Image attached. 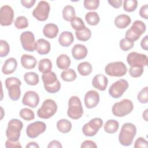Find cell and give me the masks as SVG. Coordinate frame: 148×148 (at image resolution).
Listing matches in <instances>:
<instances>
[{"mask_svg":"<svg viewBox=\"0 0 148 148\" xmlns=\"http://www.w3.org/2000/svg\"><path fill=\"white\" fill-rule=\"evenodd\" d=\"M136 134V128L134 124L131 123L124 124L121 127L119 135V142L125 146L131 145Z\"/></svg>","mask_w":148,"mask_h":148,"instance_id":"obj_1","label":"cell"},{"mask_svg":"<svg viewBox=\"0 0 148 148\" xmlns=\"http://www.w3.org/2000/svg\"><path fill=\"white\" fill-rule=\"evenodd\" d=\"M44 87L46 91L51 94L58 92L61 88V84L58 80L56 73L54 72L43 73L42 76Z\"/></svg>","mask_w":148,"mask_h":148,"instance_id":"obj_2","label":"cell"},{"mask_svg":"<svg viewBox=\"0 0 148 148\" xmlns=\"http://www.w3.org/2000/svg\"><path fill=\"white\" fill-rule=\"evenodd\" d=\"M23 127V124L20 120L16 119L10 120L6 130V135L8 139L13 142L18 141Z\"/></svg>","mask_w":148,"mask_h":148,"instance_id":"obj_3","label":"cell"},{"mask_svg":"<svg viewBox=\"0 0 148 148\" xmlns=\"http://www.w3.org/2000/svg\"><path fill=\"white\" fill-rule=\"evenodd\" d=\"M83 114V109L80 99L77 96L71 97L68 102L67 114L69 117L77 120L80 118Z\"/></svg>","mask_w":148,"mask_h":148,"instance_id":"obj_4","label":"cell"},{"mask_svg":"<svg viewBox=\"0 0 148 148\" xmlns=\"http://www.w3.org/2000/svg\"><path fill=\"white\" fill-rule=\"evenodd\" d=\"M21 82L16 77H8L5 80V86L8 90L9 98L13 101L18 100L21 95L20 86Z\"/></svg>","mask_w":148,"mask_h":148,"instance_id":"obj_5","label":"cell"},{"mask_svg":"<svg viewBox=\"0 0 148 148\" xmlns=\"http://www.w3.org/2000/svg\"><path fill=\"white\" fill-rule=\"evenodd\" d=\"M134 109L132 102L128 99H124L115 103L112 108L113 115L116 117H124L130 114Z\"/></svg>","mask_w":148,"mask_h":148,"instance_id":"obj_6","label":"cell"},{"mask_svg":"<svg viewBox=\"0 0 148 148\" xmlns=\"http://www.w3.org/2000/svg\"><path fill=\"white\" fill-rule=\"evenodd\" d=\"M57 105L56 102L51 99L44 101L41 107L37 111V115L39 118L47 119L52 117L57 112Z\"/></svg>","mask_w":148,"mask_h":148,"instance_id":"obj_7","label":"cell"},{"mask_svg":"<svg viewBox=\"0 0 148 148\" xmlns=\"http://www.w3.org/2000/svg\"><path fill=\"white\" fill-rule=\"evenodd\" d=\"M146 29V26L143 22L140 20H136L134 22L131 28L127 31L125 38L132 42H135L145 32Z\"/></svg>","mask_w":148,"mask_h":148,"instance_id":"obj_8","label":"cell"},{"mask_svg":"<svg viewBox=\"0 0 148 148\" xmlns=\"http://www.w3.org/2000/svg\"><path fill=\"white\" fill-rule=\"evenodd\" d=\"M105 73L110 76L121 77L124 76L127 72L126 65L121 61L109 63L105 68Z\"/></svg>","mask_w":148,"mask_h":148,"instance_id":"obj_9","label":"cell"},{"mask_svg":"<svg viewBox=\"0 0 148 148\" xmlns=\"http://www.w3.org/2000/svg\"><path fill=\"white\" fill-rule=\"evenodd\" d=\"M102 125L103 121L101 118H94L83 125L82 132L86 136H93L97 134Z\"/></svg>","mask_w":148,"mask_h":148,"instance_id":"obj_10","label":"cell"},{"mask_svg":"<svg viewBox=\"0 0 148 148\" xmlns=\"http://www.w3.org/2000/svg\"><path fill=\"white\" fill-rule=\"evenodd\" d=\"M128 86V83L126 80L119 79L110 86L109 89V94L113 98H119L127 90Z\"/></svg>","mask_w":148,"mask_h":148,"instance_id":"obj_11","label":"cell"},{"mask_svg":"<svg viewBox=\"0 0 148 148\" xmlns=\"http://www.w3.org/2000/svg\"><path fill=\"white\" fill-rule=\"evenodd\" d=\"M50 5L45 1H40L36 7L32 12V15L38 20L40 21H44L46 20L49 17L50 12Z\"/></svg>","mask_w":148,"mask_h":148,"instance_id":"obj_12","label":"cell"},{"mask_svg":"<svg viewBox=\"0 0 148 148\" xmlns=\"http://www.w3.org/2000/svg\"><path fill=\"white\" fill-rule=\"evenodd\" d=\"M147 56L137 52H131L127 57V61L131 66L143 67L147 64Z\"/></svg>","mask_w":148,"mask_h":148,"instance_id":"obj_13","label":"cell"},{"mask_svg":"<svg viewBox=\"0 0 148 148\" xmlns=\"http://www.w3.org/2000/svg\"><path fill=\"white\" fill-rule=\"evenodd\" d=\"M20 42L24 50L27 51H34L35 50V36L31 31H24L20 35Z\"/></svg>","mask_w":148,"mask_h":148,"instance_id":"obj_14","label":"cell"},{"mask_svg":"<svg viewBox=\"0 0 148 148\" xmlns=\"http://www.w3.org/2000/svg\"><path fill=\"white\" fill-rule=\"evenodd\" d=\"M46 129V125L45 123L36 121L29 124L26 128L27 136L30 138H35L40 134L43 133Z\"/></svg>","mask_w":148,"mask_h":148,"instance_id":"obj_15","label":"cell"},{"mask_svg":"<svg viewBox=\"0 0 148 148\" xmlns=\"http://www.w3.org/2000/svg\"><path fill=\"white\" fill-rule=\"evenodd\" d=\"M14 18L13 9L9 5H3L0 10V23L2 26L12 24Z\"/></svg>","mask_w":148,"mask_h":148,"instance_id":"obj_16","label":"cell"},{"mask_svg":"<svg viewBox=\"0 0 148 148\" xmlns=\"http://www.w3.org/2000/svg\"><path fill=\"white\" fill-rule=\"evenodd\" d=\"M39 102V97L38 94L34 91H27L22 99L23 105L32 108H36Z\"/></svg>","mask_w":148,"mask_h":148,"instance_id":"obj_17","label":"cell"},{"mask_svg":"<svg viewBox=\"0 0 148 148\" xmlns=\"http://www.w3.org/2000/svg\"><path fill=\"white\" fill-rule=\"evenodd\" d=\"M84 101L86 108L88 109L95 108L99 102V95L95 90H90L85 94Z\"/></svg>","mask_w":148,"mask_h":148,"instance_id":"obj_18","label":"cell"},{"mask_svg":"<svg viewBox=\"0 0 148 148\" xmlns=\"http://www.w3.org/2000/svg\"><path fill=\"white\" fill-rule=\"evenodd\" d=\"M108 83V78L102 74L95 75L92 80V84L93 87L100 91H105L106 88Z\"/></svg>","mask_w":148,"mask_h":148,"instance_id":"obj_19","label":"cell"},{"mask_svg":"<svg viewBox=\"0 0 148 148\" xmlns=\"http://www.w3.org/2000/svg\"><path fill=\"white\" fill-rule=\"evenodd\" d=\"M87 49L84 45L76 44L72 49V54L73 57L77 60L84 58L87 55Z\"/></svg>","mask_w":148,"mask_h":148,"instance_id":"obj_20","label":"cell"},{"mask_svg":"<svg viewBox=\"0 0 148 148\" xmlns=\"http://www.w3.org/2000/svg\"><path fill=\"white\" fill-rule=\"evenodd\" d=\"M35 50L40 55L47 54L50 50V44L44 39H39L35 42Z\"/></svg>","mask_w":148,"mask_h":148,"instance_id":"obj_21","label":"cell"},{"mask_svg":"<svg viewBox=\"0 0 148 148\" xmlns=\"http://www.w3.org/2000/svg\"><path fill=\"white\" fill-rule=\"evenodd\" d=\"M17 62L14 58L11 57L7 59L2 68V72L5 75H9L13 73L17 68Z\"/></svg>","mask_w":148,"mask_h":148,"instance_id":"obj_22","label":"cell"},{"mask_svg":"<svg viewBox=\"0 0 148 148\" xmlns=\"http://www.w3.org/2000/svg\"><path fill=\"white\" fill-rule=\"evenodd\" d=\"M43 34L46 37L49 39H53L58 34V27L56 24L53 23L47 24L43 27Z\"/></svg>","mask_w":148,"mask_h":148,"instance_id":"obj_23","label":"cell"},{"mask_svg":"<svg viewBox=\"0 0 148 148\" xmlns=\"http://www.w3.org/2000/svg\"><path fill=\"white\" fill-rule=\"evenodd\" d=\"M74 37L71 32L64 31L59 36L58 42L63 47L69 46L73 42Z\"/></svg>","mask_w":148,"mask_h":148,"instance_id":"obj_24","label":"cell"},{"mask_svg":"<svg viewBox=\"0 0 148 148\" xmlns=\"http://www.w3.org/2000/svg\"><path fill=\"white\" fill-rule=\"evenodd\" d=\"M114 25L120 29H124L128 27L131 23L130 17L127 14H120L114 19Z\"/></svg>","mask_w":148,"mask_h":148,"instance_id":"obj_25","label":"cell"},{"mask_svg":"<svg viewBox=\"0 0 148 148\" xmlns=\"http://www.w3.org/2000/svg\"><path fill=\"white\" fill-rule=\"evenodd\" d=\"M21 63L24 68L31 69L35 67L37 64V60L32 56L23 54L21 57Z\"/></svg>","mask_w":148,"mask_h":148,"instance_id":"obj_26","label":"cell"},{"mask_svg":"<svg viewBox=\"0 0 148 148\" xmlns=\"http://www.w3.org/2000/svg\"><path fill=\"white\" fill-rule=\"evenodd\" d=\"M56 64L58 68L60 69L66 70L71 65L70 58L66 54H61L57 58Z\"/></svg>","mask_w":148,"mask_h":148,"instance_id":"obj_27","label":"cell"},{"mask_svg":"<svg viewBox=\"0 0 148 148\" xmlns=\"http://www.w3.org/2000/svg\"><path fill=\"white\" fill-rule=\"evenodd\" d=\"M119 127V122L114 119L108 120L104 124L103 128L106 132L114 134L117 131Z\"/></svg>","mask_w":148,"mask_h":148,"instance_id":"obj_28","label":"cell"},{"mask_svg":"<svg viewBox=\"0 0 148 148\" xmlns=\"http://www.w3.org/2000/svg\"><path fill=\"white\" fill-rule=\"evenodd\" d=\"M57 128L61 133L66 134L71 131L72 124L71 121L66 119H61L57 123Z\"/></svg>","mask_w":148,"mask_h":148,"instance_id":"obj_29","label":"cell"},{"mask_svg":"<svg viewBox=\"0 0 148 148\" xmlns=\"http://www.w3.org/2000/svg\"><path fill=\"white\" fill-rule=\"evenodd\" d=\"M24 79L27 84L30 86H35L39 83V76L35 72H27L24 75Z\"/></svg>","mask_w":148,"mask_h":148,"instance_id":"obj_30","label":"cell"},{"mask_svg":"<svg viewBox=\"0 0 148 148\" xmlns=\"http://www.w3.org/2000/svg\"><path fill=\"white\" fill-rule=\"evenodd\" d=\"M52 68V63L48 58L42 59L38 64V69L42 73L49 72Z\"/></svg>","mask_w":148,"mask_h":148,"instance_id":"obj_31","label":"cell"},{"mask_svg":"<svg viewBox=\"0 0 148 148\" xmlns=\"http://www.w3.org/2000/svg\"><path fill=\"white\" fill-rule=\"evenodd\" d=\"M77 69L80 75L87 76L92 72V66L88 62H83L77 65Z\"/></svg>","mask_w":148,"mask_h":148,"instance_id":"obj_32","label":"cell"},{"mask_svg":"<svg viewBox=\"0 0 148 148\" xmlns=\"http://www.w3.org/2000/svg\"><path fill=\"white\" fill-rule=\"evenodd\" d=\"M75 35L76 38L79 40L86 42L90 38L91 36V31L89 28L85 27L80 31H76Z\"/></svg>","mask_w":148,"mask_h":148,"instance_id":"obj_33","label":"cell"},{"mask_svg":"<svg viewBox=\"0 0 148 148\" xmlns=\"http://www.w3.org/2000/svg\"><path fill=\"white\" fill-rule=\"evenodd\" d=\"M62 17L65 20L71 21V20L75 17V10L74 8L71 5L65 6L62 10Z\"/></svg>","mask_w":148,"mask_h":148,"instance_id":"obj_34","label":"cell"},{"mask_svg":"<svg viewBox=\"0 0 148 148\" xmlns=\"http://www.w3.org/2000/svg\"><path fill=\"white\" fill-rule=\"evenodd\" d=\"M86 22L91 25H96L99 22L100 18L98 13L95 12H90L85 16Z\"/></svg>","mask_w":148,"mask_h":148,"instance_id":"obj_35","label":"cell"},{"mask_svg":"<svg viewBox=\"0 0 148 148\" xmlns=\"http://www.w3.org/2000/svg\"><path fill=\"white\" fill-rule=\"evenodd\" d=\"M61 77L65 82H72L76 79L77 75L73 69H67L61 72Z\"/></svg>","mask_w":148,"mask_h":148,"instance_id":"obj_36","label":"cell"},{"mask_svg":"<svg viewBox=\"0 0 148 148\" xmlns=\"http://www.w3.org/2000/svg\"><path fill=\"white\" fill-rule=\"evenodd\" d=\"M71 24L72 27L76 31H80L86 27L82 19L76 16L71 20Z\"/></svg>","mask_w":148,"mask_h":148,"instance_id":"obj_37","label":"cell"},{"mask_svg":"<svg viewBox=\"0 0 148 148\" xmlns=\"http://www.w3.org/2000/svg\"><path fill=\"white\" fill-rule=\"evenodd\" d=\"M19 115L23 119L26 121H30L35 118L34 112L31 109L26 108L22 109L20 111Z\"/></svg>","mask_w":148,"mask_h":148,"instance_id":"obj_38","label":"cell"},{"mask_svg":"<svg viewBox=\"0 0 148 148\" xmlns=\"http://www.w3.org/2000/svg\"><path fill=\"white\" fill-rule=\"evenodd\" d=\"M138 6V1L136 0H125L123 3V9L128 12L134 11Z\"/></svg>","mask_w":148,"mask_h":148,"instance_id":"obj_39","label":"cell"},{"mask_svg":"<svg viewBox=\"0 0 148 148\" xmlns=\"http://www.w3.org/2000/svg\"><path fill=\"white\" fill-rule=\"evenodd\" d=\"M15 27L17 29H24L28 26V21L25 16H18L16 18L14 22Z\"/></svg>","mask_w":148,"mask_h":148,"instance_id":"obj_40","label":"cell"},{"mask_svg":"<svg viewBox=\"0 0 148 148\" xmlns=\"http://www.w3.org/2000/svg\"><path fill=\"white\" fill-rule=\"evenodd\" d=\"M134 45V42L127 39L126 38L122 39L119 43L120 49L123 51H128L131 49Z\"/></svg>","mask_w":148,"mask_h":148,"instance_id":"obj_41","label":"cell"},{"mask_svg":"<svg viewBox=\"0 0 148 148\" xmlns=\"http://www.w3.org/2000/svg\"><path fill=\"white\" fill-rule=\"evenodd\" d=\"M137 99L142 103H146L148 102V87H144L138 93Z\"/></svg>","mask_w":148,"mask_h":148,"instance_id":"obj_42","label":"cell"},{"mask_svg":"<svg viewBox=\"0 0 148 148\" xmlns=\"http://www.w3.org/2000/svg\"><path fill=\"white\" fill-rule=\"evenodd\" d=\"M84 8L87 10H96L99 5V0H84L83 2Z\"/></svg>","mask_w":148,"mask_h":148,"instance_id":"obj_43","label":"cell"},{"mask_svg":"<svg viewBox=\"0 0 148 148\" xmlns=\"http://www.w3.org/2000/svg\"><path fill=\"white\" fill-rule=\"evenodd\" d=\"M10 47L8 43L4 40H0V56L1 57H6L9 53Z\"/></svg>","mask_w":148,"mask_h":148,"instance_id":"obj_44","label":"cell"},{"mask_svg":"<svg viewBox=\"0 0 148 148\" xmlns=\"http://www.w3.org/2000/svg\"><path fill=\"white\" fill-rule=\"evenodd\" d=\"M143 73V67L131 66L129 69V74L133 77H140Z\"/></svg>","mask_w":148,"mask_h":148,"instance_id":"obj_45","label":"cell"},{"mask_svg":"<svg viewBox=\"0 0 148 148\" xmlns=\"http://www.w3.org/2000/svg\"><path fill=\"white\" fill-rule=\"evenodd\" d=\"M134 147L135 148H139V147H147L148 143L146 139H145L142 137L138 138L134 143Z\"/></svg>","mask_w":148,"mask_h":148,"instance_id":"obj_46","label":"cell"},{"mask_svg":"<svg viewBox=\"0 0 148 148\" xmlns=\"http://www.w3.org/2000/svg\"><path fill=\"white\" fill-rule=\"evenodd\" d=\"M5 147L6 148H21V146L18 141L13 142L8 139L5 142Z\"/></svg>","mask_w":148,"mask_h":148,"instance_id":"obj_47","label":"cell"},{"mask_svg":"<svg viewBox=\"0 0 148 148\" xmlns=\"http://www.w3.org/2000/svg\"><path fill=\"white\" fill-rule=\"evenodd\" d=\"M139 15L142 18L147 20L148 18V5L147 4L142 6L139 10Z\"/></svg>","mask_w":148,"mask_h":148,"instance_id":"obj_48","label":"cell"},{"mask_svg":"<svg viewBox=\"0 0 148 148\" xmlns=\"http://www.w3.org/2000/svg\"><path fill=\"white\" fill-rule=\"evenodd\" d=\"M81 147L82 148H87V147H97V146L96 145V143L92 141V140H86L85 141H84L81 145Z\"/></svg>","mask_w":148,"mask_h":148,"instance_id":"obj_49","label":"cell"},{"mask_svg":"<svg viewBox=\"0 0 148 148\" xmlns=\"http://www.w3.org/2000/svg\"><path fill=\"white\" fill-rule=\"evenodd\" d=\"M36 2L35 0H21V3L26 8H31Z\"/></svg>","mask_w":148,"mask_h":148,"instance_id":"obj_50","label":"cell"},{"mask_svg":"<svg viewBox=\"0 0 148 148\" xmlns=\"http://www.w3.org/2000/svg\"><path fill=\"white\" fill-rule=\"evenodd\" d=\"M108 3L112 6L113 8L116 9H118L123 5V1L122 0H111L108 1Z\"/></svg>","mask_w":148,"mask_h":148,"instance_id":"obj_51","label":"cell"},{"mask_svg":"<svg viewBox=\"0 0 148 148\" xmlns=\"http://www.w3.org/2000/svg\"><path fill=\"white\" fill-rule=\"evenodd\" d=\"M62 146L61 144V143L56 140H53L52 141H51L48 146L47 147L48 148H51V147H56V148H61Z\"/></svg>","mask_w":148,"mask_h":148,"instance_id":"obj_52","label":"cell"},{"mask_svg":"<svg viewBox=\"0 0 148 148\" xmlns=\"http://www.w3.org/2000/svg\"><path fill=\"white\" fill-rule=\"evenodd\" d=\"M140 46L145 50H148V36L147 35H146L141 40Z\"/></svg>","mask_w":148,"mask_h":148,"instance_id":"obj_53","label":"cell"},{"mask_svg":"<svg viewBox=\"0 0 148 148\" xmlns=\"http://www.w3.org/2000/svg\"><path fill=\"white\" fill-rule=\"evenodd\" d=\"M27 148H39V146L35 142H31L29 143H28L27 146H26Z\"/></svg>","mask_w":148,"mask_h":148,"instance_id":"obj_54","label":"cell"},{"mask_svg":"<svg viewBox=\"0 0 148 148\" xmlns=\"http://www.w3.org/2000/svg\"><path fill=\"white\" fill-rule=\"evenodd\" d=\"M147 110L148 109H146L145 111L143 113V118L145 119V121H147Z\"/></svg>","mask_w":148,"mask_h":148,"instance_id":"obj_55","label":"cell"}]
</instances>
